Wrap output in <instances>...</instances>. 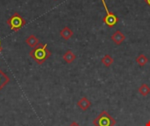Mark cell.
<instances>
[{
  "label": "cell",
  "instance_id": "277c9868",
  "mask_svg": "<svg viewBox=\"0 0 150 126\" xmlns=\"http://www.w3.org/2000/svg\"><path fill=\"white\" fill-rule=\"evenodd\" d=\"M101 1L103 3V5H104L105 9V11H106V15L103 18V21L109 27H112V26H114L119 22V18L113 12H111L108 10V7L106 6L105 0H101Z\"/></svg>",
  "mask_w": 150,
  "mask_h": 126
},
{
  "label": "cell",
  "instance_id": "52a82bcc",
  "mask_svg": "<svg viewBox=\"0 0 150 126\" xmlns=\"http://www.w3.org/2000/svg\"><path fill=\"white\" fill-rule=\"evenodd\" d=\"M73 34H74L73 31H72L69 27H68V26H65L64 28H62V29L60 31V35H61V37H62L63 39H65V40H69V39L73 36Z\"/></svg>",
  "mask_w": 150,
  "mask_h": 126
},
{
  "label": "cell",
  "instance_id": "7c38bea8",
  "mask_svg": "<svg viewBox=\"0 0 150 126\" xmlns=\"http://www.w3.org/2000/svg\"><path fill=\"white\" fill-rule=\"evenodd\" d=\"M139 93L142 96H147L150 93V87L147 83H143L141 85V87L138 89Z\"/></svg>",
  "mask_w": 150,
  "mask_h": 126
},
{
  "label": "cell",
  "instance_id": "8992f818",
  "mask_svg": "<svg viewBox=\"0 0 150 126\" xmlns=\"http://www.w3.org/2000/svg\"><path fill=\"white\" fill-rule=\"evenodd\" d=\"M77 106H78L82 111H87V110L91 106V101H90L87 97L83 96V97H82V98L77 102Z\"/></svg>",
  "mask_w": 150,
  "mask_h": 126
},
{
  "label": "cell",
  "instance_id": "2e32d148",
  "mask_svg": "<svg viewBox=\"0 0 150 126\" xmlns=\"http://www.w3.org/2000/svg\"><path fill=\"white\" fill-rule=\"evenodd\" d=\"M145 126H150V120H149V121H148V122L146 123Z\"/></svg>",
  "mask_w": 150,
  "mask_h": 126
},
{
  "label": "cell",
  "instance_id": "8fae6325",
  "mask_svg": "<svg viewBox=\"0 0 150 126\" xmlns=\"http://www.w3.org/2000/svg\"><path fill=\"white\" fill-rule=\"evenodd\" d=\"M114 60L113 58L110 55V54H105L102 59H101V62L106 67V68H109L112 65Z\"/></svg>",
  "mask_w": 150,
  "mask_h": 126
},
{
  "label": "cell",
  "instance_id": "5b68a950",
  "mask_svg": "<svg viewBox=\"0 0 150 126\" xmlns=\"http://www.w3.org/2000/svg\"><path fill=\"white\" fill-rule=\"evenodd\" d=\"M111 39L116 45H121L126 39V35L123 32H121L120 30H118L112 35Z\"/></svg>",
  "mask_w": 150,
  "mask_h": 126
},
{
  "label": "cell",
  "instance_id": "4fadbf2b",
  "mask_svg": "<svg viewBox=\"0 0 150 126\" xmlns=\"http://www.w3.org/2000/svg\"><path fill=\"white\" fill-rule=\"evenodd\" d=\"M136 62L141 66V67H144L147 63H148V61H149V60H148V58L144 55V54H140L137 58H136Z\"/></svg>",
  "mask_w": 150,
  "mask_h": 126
},
{
  "label": "cell",
  "instance_id": "6da1fadb",
  "mask_svg": "<svg viewBox=\"0 0 150 126\" xmlns=\"http://www.w3.org/2000/svg\"><path fill=\"white\" fill-rule=\"evenodd\" d=\"M29 55L37 64L41 65L51 56V52L47 49V44L39 43L37 46L29 52Z\"/></svg>",
  "mask_w": 150,
  "mask_h": 126
},
{
  "label": "cell",
  "instance_id": "7a4b0ae2",
  "mask_svg": "<svg viewBox=\"0 0 150 126\" xmlns=\"http://www.w3.org/2000/svg\"><path fill=\"white\" fill-rule=\"evenodd\" d=\"M6 24L10 26L11 31L13 32H18L19 31L24 25H25L26 21L25 19L18 13V12H14L6 21Z\"/></svg>",
  "mask_w": 150,
  "mask_h": 126
},
{
  "label": "cell",
  "instance_id": "5bb4252c",
  "mask_svg": "<svg viewBox=\"0 0 150 126\" xmlns=\"http://www.w3.org/2000/svg\"><path fill=\"white\" fill-rule=\"evenodd\" d=\"M69 126H80V125H79V124H77L76 122H72V123H71V124H70Z\"/></svg>",
  "mask_w": 150,
  "mask_h": 126
},
{
  "label": "cell",
  "instance_id": "3957f363",
  "mask_svg": "<svg viewBox=\"0 0 150 126\" xmlns=\"http://www.w3.org/2000/svg\"><path fill=\"white\" fill-rule=\"evenodd\" d=\"M92 123L95 126H114L116 125V120L108 112L103 111Z\"/></svg>",
  "mask_w": 150,
  "mask_h": 126
},
{
  "label": "cell",
  "instance_id": "ba28073f",
  "mask_svg": "<svg viewBox=\"0 0 150 126\" xmlns=\"http://www.w3.org/2000/svg\"><path fill=\"white\" fill-rule=\"evenodd\" d=\"M76 54L71 51V50H68L62 56V59L64 60V61H66L67 63H72L75 60H76Z\"/></svg>",
  "mask_w": 150,
  "mask_h": 126
},
{
  "label": "cell",
  "instance_id": "30bf717a",
  "mask_svg": "<svg viewBox=\"0 0 150 126\" xmlns=\"http://www.w3.org/2000/svg\"><path fill=\"white\" fill-rule=\"evenodd\" d=\"M9 82H10V77L0 69V91L6 84L9 83Z\"/></svg>",
  "mask_w": 150,
  "mask_h": 126
},
{
  "label": "cell",
  "instance_id": "e0dca14e",
  "mask_svg": "<svg viewBox=\"0 0 150 126\" xmlns=\"http://www.w3.org/2000/svg\"><path fill=\"white\" fill-rule=\"evenodd\" d=\"M144 1H145V2H146V3H147V4H148L150 6V0H144Z\"/></svg>",
  "mask_w": 150,
  "mask_h": 126
},
{
  "label": "cell",
  "instance_id": "9c48e42d",
  "mask_svg": "<svg viewBox=\"0 0 150 126\" xmlns=\"http://www.w3.org/2000/svg\"><path fill=\"white\" fill-rule=\"evenodd\" d=\"M25 43H26L30 47H33V48H34L35 46H38V44H39V39H38V38H37L35 35H30L29 37L26 38Z\"/></svg>",
  "mask_w": 150,
  "mask_h": 126
},
{
  "label": "cell",
  "instance_id": "9a60e30c",
  "mask_svg": "<svg viewBox=\"0 0 150 126\" xmlns=\"http://www.w3.org/2000/svg\"><path fill=\"white\" fill-rule=\"evenodd\" d=\"M2 51H3V47H2V46H1V40H0V53H2Z\"/></svg>",
  "mask_w": 150,
  "mask_h": 126
}]
</instances>
